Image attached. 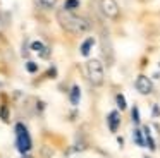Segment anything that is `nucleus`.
<instances>
[{
  "mask_svg": "<svg viewBox=\"0 0 160 158\" xmlns=\"http://www.w3.org/2000/svg\"><path fill=\"white\" fill-rule=\"evenodd\" d=\"M59 22L62 24L64 29L71 31V33H84L90 29V22L84 17L76 16V14H72V10L67 9L59 10Z\"/></svg>",
  "mask_w": 160,
  "mask_h": 158,
  "instance_id": "nucleus-1",
  "label": "nucleus"
},
{
  "mask_svg": "<svg viewBox=\"0 0 160 158\" xmlns=\"http://www.w3.org/2000/svg\"><path fill=\"white\" fill-rule=\"evenodd\" d=\"M16 146H18L19 153H22V155L28 153V151L31 150V146H33L31 136H29L28 129H26L21 122L16 124Z\"/></svg>",
  "mask_w": 160,
  "mask_h": 158,
  "instance_id": "nucleus-2",
  "label": "nucleus"
},
{
  "mask_svg": "<svg viewBox=\"0 0 160 158\" xmlns=\"http://www.w3.org/2000/svg\"><path fill=\"white\" fill-rule=\"evenodd\" d=\"M88 79L93 86H100L103 82V67H102V62L97 58H91L88 62Z\"/></svg>",
  "mask_w": 160,
  "mask_h": 158,
  "instance_id": "nucleus-3",
  "label": "nucleus"
},
{
  "mask_svg": "<svg viewBox=\"0 0 160 158\" xmlns=\"http://www.w3.org/2000/svg\"><path fill=\"white\" fill-rule=\"evenodd\" d=\"M100 9L110 19H117L119 17V5L115 3V0H102L100 2Z\"/></svg>",
  "mask_w": 160,
  "mask_h": 158,
  "instance_id": "nucleus-4",
  "label": "nucleus"
},
{
  "mask_svg": "<svg viewBox=\"0 0 160 158\" xmlns=\"http://www.w3.org/2000/svg\"><path fill=\"white\" fill-rule=\"evenodd\" d=\"M136 89L141 95H148V93H152V81L146 76H138V79H136Z\"/></svg>",
  "mask_w": 160,
  "mask_h": 158,
  "instance_id": "nucleus-5",
  "label": "nucleus"
},
{
  "mask_svg": "<svg viewBox=\"0 0 160 158\" xmlns=\"http://www.w3.org/2000/svg\"><path fill=\"white\" fill-rule=\"evenodd\" d=\"M108 129L112 131V132H115L119 127V124H121V115H119L117 110H112L110 113H108Z\"/></svg>",
  "mask_w": 160,
  "mask_h": 158,
  "instance_id": "nucleus-6",
  "label": "nucleus"
},
{
  "mask_svg": "<svg viewBox=\"0 0 160 158\" xmlns=\"http://www.w3.org/2000/svg\"><path fill=\"white\" fill-rule=\"evenodd\" d=\"M93 43H95V40H93V38H88V40H84L83 43H81V55L88 57V55H90L91 47H93Z\"/></svg>",
  "mask_w": 160,
  "mask_h": 158,
  "instance_id": "nucleus-7",
  "label": "nucleus"
},
{
  "mask_svg": "<svg viewBox=\"0 0 160 158\" xmlns=\"http://www.w3.org/2000/svg\"><path fill=\"white\" fill-rule=\"evenodd\" d=\"M79 96H81V91L78 86H72V89H71V95H69V100L72 105H78V101H79Z\"/></svg>",
  "mask_w": 160,
  "mask_h": 158,
  "instance_id": "nucleus-8",
  "label": "nucleus"
},
{
  "mask_svg": "<svg viewBox=\"0 0 160 158\" xmlns=\"http://www.w3.org/2000/svg\"><path fill=\"white\" fill-rule=\"evenodd\" d=\"M145 144L150 148V150H155V141H153L152 134H150V129L145 127Z\"/></svg>",
  "mask_w": 160,
  "mask_h": 158,
  "instance_id": "nucleus-9",
  "label": "nucleus"
},
{
  "mask_svg": "<svg viewBox=\"0 0 160 158\" xmlns=\"http://www.w3.org/2000/svg\"><path fill=\"white\" fill-rule=\"evenodd\" d=\"M132 136H134V143L138 144V146H146V144H145V137H143L141 131H139L138 127L134 129V132H132Z\"/></svg>",
  "mask_w": 160,
  "mask_h": 158,
  "instance_id": "nucleus-10",
  "label": "nucleus"
},
{
  "mask_svg": "<svg viewBox=\"0 0 160 158\" xmlns=\"http://www.w3.org/2000/svg\"><path fill=\"white\" fill-rule=\"evenodd\" d=\"M79 7V0H66L64 2V9L67 10H76Z\"/></svg>",
  "mask_w": 160,
  "mask_h": 158,
  "instance_id": "nucleus-11",
  "label": "nucleus"
},
{
  "mask_svg": "<svg viewBox=\"0 0 160 158\" xmlns=\"http://www.w3.org/2000/svg\"><path fill=\"white\" fill-rule=\"evenodd\" d=\"M0 119L4 120V122H9V106L7 105L0 106Z\"/></svg>",
  "mask_w": 160,
  "mask_h": 158,
  "instance_id": "nucleus-12",
  "label": "nucleus"
},
{
  "mask_svg": "<svg viewBox=\"0 0 160 158\" xmlns=\"http://www.w3.org/2000/svg\"><path fill=\"white\" fill-rule=\"evenodd\" d=\"M57 3V0H38V5H42L43 9H52Z\"/></svg>",
  "mask_w": 160,
  "mask_h": 158,
  "instance_id": "nucleus-13",
  "label": "nucleus"
},
{
  "mask_svg": "<svg viewBox=\"0 0 160 158\" xmlns=\"http://www.w3.org/2000/svg\"><path fill=\"white\" fill-rule=\"evenodd\" d=\"M115 101H117L119 110H126L128 103H126V100H124V96H122V95H117V96H115Z\"/></svg>",
  "mask_w": 160,
  "mask_h": 158,
  "instance_id": "nucleus-14",
  "label": "nucleus"
},
{
  "mask_svg": "<svg viewBox=\"0 0 160 158\" xmlns=\"http://www.w3.org/2000/svg\"><path fill=\"white\" fill-rule=\"evenodd\" d=\"M132 120H134L136 124H139V110H138V106H132Z\"/></svg>",
  "mask_w": 160,
  "mask_h": 158,
  "instance_id": "nucleus-15",
  "label": "nucleus"
},
{
  "mask_svg": "<svg viewBox=\"0 0 160 158\" xmlns=\"http://www.w3.org/2000/svg\"><path fill=\"white\" fill-rule=\"evenodd\" d=\"M26 69H28L29 72H36L38 71V65H36L35 62H26Z\"/></svg>",
  "mask_w": 160,
  "mask_h": 158,
  "instance_id": "nucleus-16",
  "label": "nucleus"
},
{
  "mask_svg": "<svg viewBox=\"0 0 160 158\" xmlns=\"http://www.w3.org/2000/svg\"><path fill=\"white\" fill-rule=\"evenodd\" d=\"M43 47H45V45H43L42 41H33V43H31V48H33V50H36V52H40Z\"/></svg>",
  "mask_w": 160,
  "mask_h": 158,
  "instance_id": "nucleus-17",
  "label": "nucleus"
},
{
  "mask_svg": "<svg viewBox=\"0 0 160 158\" xmlns=\"http://www.w3.org/2000/svg\"><path fill=\"white\" fill-rule=\"evenodd\" d=\"M40 57H43V58H48L50 57V50L47 47H43L42 50H40Z\"/></svg>",
  "mask_w": 160,
  "mask_h": 158,
  "instance_id": "nucleus-18",
  "label": "nucleus"
},
{
  "mask_svg": "<svg viewBox=\"0 0 160 158\" xmlns=\"http://www.w3.org/2000/svg\"><path fill=\"white\" fill-rule=\"evenodd\" d=\"M153 115H155V117H158V115H160V108H158V105H153Z\"/></svg>",
  "mask_w": 160,
  "mask_h": 158,
  "instance_id": "nucleus-19",
  "label": "nucleus"
},
{
  "mask_svg": "<svg viewBox=\"0 0 160 158\" xmlns=\"http://www.w3.org/2000/svg\"><path fill=\"white\" fill-rule=\"evenodd\" d=\"M55 74H57V72H55V69L52 67V69H50V71H48V76H55Z\"/></svg>",
  "mask_w": 160,
  "mask_h": 158,
  "instance_id": "nucleus-20",
  "label": "nucleus"
},
{
  "mask_svg": "<svg viewBox=\"0 0 160 158\" xmlns=\"http://www.w3.org/2000/svg\"><path fill=\"white\" fill-rule=\"evenodd\" d=\"M22 158H31V156H26V153H24V156H22Z\"/></svg>",
  "mask_w": 160,
  "mask_h": 158,
  "instance_id": "nucleus-21",
  "label": "nucleus"
},
{
  "mask_svg": "<svg viewBox=\"0 0 160 158\" xmlns=\"http://www.w3.org/2000/svg\"><path fill=\"white\" fill-rule=\"evenodd\" d=\"M146 158H148V156H146Z\"/></svg>",
  "mask_w": 160,
  "mask_h": 158,
  "instance_id": "nucleus-22",
  "label": "nucleus"
}]
</instances>
